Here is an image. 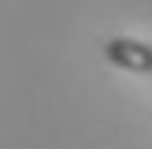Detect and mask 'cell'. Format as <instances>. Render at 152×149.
<instances>
[{
	"instance_id": "6da1fadb",
	"label": "cell",
	"mask_w": 152,
	"mask_h": 149,
	"mask_svg": "<svg viewBox=\"0 0 152 149\" xmlns=\"http://www.w3.org/2000/svg\"><path fill=\"white\" fill-rule=\"evenodd\" d=\"M104 56H108V63H115L119 71L152 74V45H145V41H134V37H108V41H104Z\"/></svg>"
}]
</instances>
